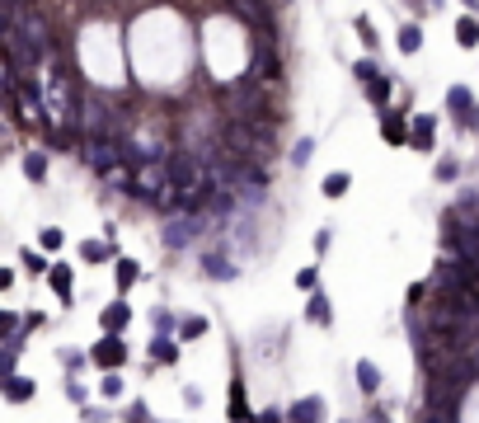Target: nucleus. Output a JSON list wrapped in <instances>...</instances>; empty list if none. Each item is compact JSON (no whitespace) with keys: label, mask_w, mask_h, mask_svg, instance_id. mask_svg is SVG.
<instances>
[{"label":"nucleus","mask_w":479,"mask_h":423,"mask_svg":"<svg viewBox=\"0 0 479 423\" xmlns=\"http://www.w3.org/2000/svg\"><path fill=\"white\" fill-rule=\"evenodd\" d=\"M61 245V231H43V249H56Z\"/></svg>","instance_id":"29"},{"label":"nucleus","mask_w":479,"mask_h":423,"mask_svg":"<svg viewBox=\"0 0 479 423\" xmlns=\"http://www.w3.org/2000/svg\"><path fill=\"white\" fill-rule=\"evenodd\" d=\"M80 254H85L89 264H104V259H113V245H99V240H89V245H80Z\"/></svg>","instance_id":"20"},{"label":"nucleus","mask_w":479,"mask_h":423,"mask_svg":"<svg viewBox=\"0 0 479 423\" xmlns=\"http://www.w3.org/2000/svg\"><path fill=\"white\" fill-rule=\"evenodd\" d=\"M404 5H423V0H404Z\"/></svg>","instance_id":"33"},{"label":"nucleus","mask_w":479,"mask_h":423,"mask_svg":"<svg viewBox=\"0 0 479 423\" xmlns=\"http://www.w3.org/2000/svg\"><path fill=\"white\" fill-rule=\"evenodd\" d=\"M136 278H141V268H136V264H132V259H118V287H123V292H127V287H132V282H136Z\"/></svg>","instance_id":"19"},{"label":"nucleus","mask_w":479,"mask_h":423,"mask_svg":"<svg viewBox=\"0 0 479 423\" xmlns=\"http://www.w3.org/2000/svg\"><path fill=\"white\" fill-rule=\"evenodd\" d=\"M287 423H324V400L320 395H306L287 409Z\"/></svg>","instance_id":"3"},{"label":"nucleus","mask_w":479,"mask_h":423,"mask_svg":"<svg viewBox=\"0 0 479 423\" xmlns=\"http://www.w3.org/2000/svg\"><path fill=\"white\" fill-rule=\"evenodd\" d=\"M456 43H460V47H475V43H479V19H475V14L456 19Z\"/></svg>","instance_id":"8"},{"label":"nucleus","mask_w":479,"mask_h":423,"mask_svg":"<svg viewBox=\"0 0 479 423\" xmlns=\"http://www.w3.org/2000/svg\"><path fill=\"white\" fill-rule=\"evenodd\" d=\"M418 47H423V29H418V24H404L400 29V52H418Z\"/></svg>","instance_id":"10"},{"label":"nucleus","mask_w":479,"mask_h":423,"mask_svg":"<svg viewBox=\"0 0 479 423\" xmlns=\"http://www.w3.org/2000/svg\"><path fill=\"white\" fill-rule=\"evenodd\" d=\"M202 264H207V278H235V264L226 254H207Z\"/></svg>","instance_id":"11"},{"label":"nucleus","mask_w":479,"mask_h":423,"mask_svg":"<svg viewBox=\"0 0 479 423\" xmlns=\"http://www.w3.org/2000/svg\"><path fill=\"white\" fill-rule=\"evenodd\" d=\"M357 386L367 390V395H371V390L380 386V367H376V362H367V357H362V362H357Z\"/></svg>","instance_id":"9"},{"label":"nucleus","mask_w":479,"mask_h":423,"mask_svg":"<svg viewBox=\"0 0 479 423\" xmlns=\"http://www.w3.org/2000/svg\"><path fill=\"white\" fill-rule=\"evenodd\" d=\"M390 76H376V80H371V85H367V99L371 104H385V99H390Z\"/></svg>","instance_id":"16"},{"label":"nucleus","mask_w":479,"mask_h":423,"mask_svg":"<svg viewBox=\"0 0 479 423\" xmlns=\"http://www.w3.org/2000/svg\"><path fill=\"white\" fill-rule=\"evenodd\" d=\"M231 419H235V423H245V419H249V404H245V386H240V381H235V386H231Z\"/></svg>","instance_id":"15"},{"label":"nucleus","mask_w":479,"mask_h":423,"mask_svg":"<svg viewBox=\"0 0 479 423\" xmlns=\"http://www.w3.org/2000/svg\"><path fill=\"white\" fill-rule=\"evenodd\" d=\"M465 5H470V10H479V0H465Z\"/></svg>","instance_id":"32"},{"label":"nucleus","mask_w":479,"mask_h":423,"mask_svg":"<svg viewBox=\"0 0 479 423\" xmlns=\"http://www.w3.org/2000/svg\"><path fill=\"white\" fill-rule=\"evenodd\" d=\"M104 395H123V381L113 377V372H109V377H104Z\"/></svg>","instance_id":"28"},{"label":"nucleus","mask_w":479,"mask_h":423,"mask_svg":"<svg viewBox=\"0 0 479 423\" xmlns=\"http://www.w3.org/2000/svg\"><path fill=\"white\" fill-rule=\"evenodd\" d=\"M357 34H362V47H367V52H376V29H371L367 14H357Z\"/></svg>","instance_id":"23"},{"label":"nucleus","mask_w":479,"mask_h":423,"mask_svg":"<svg viewBox=\"0 0 479 423\" xmlns=\"http://www.w3.org/2000/svg\"><path fill=\"white\" fill-rule=\"evenodd\" d=\"M433 136H437V118L433 113H418L413 127H409V146L413 151H433Z\"/></svg>","instance_id":"2"},{"label":"nucleus","mask_w":479,"mask_h":423,"mask_svg":"<svg viewBox=\"0 0 479 423\" xmlns=\"http://www.w3.org/2000/svg\"><path fill=\"white\" fill-rule=\"evenodd\" d=\"M47 282H52V292H56V297H71V268H66V264H52Z\"/></svg>","instance_id":"12"},{"label":"nucleus","mask_w":479,"mask_h":423,"mask_svg":"<svg viewBox=\"0 0 479 423\" xmlns=\"http://www.w3.org/2000/svg\"><path fill=\"white\" fill-rule=\"evenodd\" d=\"M437 179L451 184V179H456V160H437Z\"/></svg>","instance_id":"26"},{"label":"nucleus","mask_w":479,"mask_h":423,"mask_svg":"<svg viewBox=\"0 0 479 423\" xmlns=\"http://www.w3.org/2000/svg\"><path fill=\"white\" fill-rule=\"evenodd\" d=\"M19 259H24V268H29V273H52V268L43 264V254H34V249H24Z\"/></svg>","instance_id":"25"},{"label":"nucleus","mask_w":479,"mask_h":423,"mask_svg":"<svg viewBox=\"0 0 479 423\" xmlns=\"http://www.w3.org/2000/svg\"><path fill=\"white\" fill-rule=\"evenodd\" d=\"M24 174L34 179V184H43V179H47V156H38V151H29V156H24Z\"/></svg>","instance_id":"13"},{"label":"nucleus","mask_w":479,"mask_h":423,"mask_svg":"<svg viewBox=\"0 0 479 423\" xmlns=\"http://www.w3.org/2000/svg\"><path fill=\"white\" fill-rule=\"evenodd\" d=\"M311 156H315V141H311V136H301V141H296V151H291V165H306Z\"/></svg>","instance_id":"24"},{"label":"nucleus","mask_w":479,"mask_h":423,"mask_svg":"<svg viewBox=\"0 0 479 423\" xmlns=\"http://www.w3.org/2000/svg\"><path fill=\"white\" fill-rule=\"evenodd\" d=\"M151 357H156V362H165V367H169V362H174V357H178V348L169 344V339H156V344H151Z\"/></svg>","instance_id":"21"},{"label":"nucleus","mask_w":479,"mask_h":423,"mask_svg":"<svg viewBox=\"0 0 479 423\" xmlns=\"http://www.w3.org/2000/svg\"><path fill=\"white\" fill-rule=\"evenodd\" d=\"M258 423H282V414L278 409H263V419H258Z\"/></svg>","instance_id":"31"},{"label":"nucleus","mask_w":479,"mask_h":423,"mask_svg":"<svg viewBox=\"0 0 479 423\" xmlns=\"http://www.w3.org/2000/svg\"><path fill=\"white\" fill-rule=\"evenodd\" d=\"M446 109H456L460 118H470V113H475V94H470L465 85H451L446 89Z\"/></svg>","instance_id":"6"},{"label":"nucleus","mask_w":479,"mask_h":423,"mask_svg":"<svg viewBox=\"0 0 479 423\" xmlns=\"http://www.w3.org/2000/svg\"><path fill=\"white\" fill-rule=\"evenodd\" d=\"M29 395H34V381L29 377H5V400L10 404H24Z\"/></svg>","instance_id":"7"},{"label":"nucleus","mask_w":479,"mask_h":423,"mask_svg":"<svg viewBox=\"0 0 479 423\" xmlns=\"http://www.w3.org/2000/svg\"><path fill=\"white\" fill-rule=\"evenodd\" d=\"M198 334H207V320H202V315H188V320H178V339H198Z\"/></svg>","instance_id":"18"},{"label":"nucleus","mask_w":479,"mask_h":423,"mask_svg":"<svg viewBox=\"0 0 479 423\" xmlns=\"http://www.w3.org/2000/svg\"><path fill=\"white\" fill-rule=\"evenodd\" d=\"M94 362H99L104 372H113V367H123L127 362V344L118 334H109V339H99V344H94Z\"/></svg>","instance_id":"1"},{"label":"nucleus","mask_w":479,"mask_h":423,"mask_svg":"<svg viewBox=\"0 0 479 423\" xmlns=\"http://www.w3.org/2000/svg\"><path fill=\"white\" fill-rule=\"evenodd\" d=\"M127 320H132V311H127L123 301H113V306H104V315H99L104 334H123V329H127Z\"/></svg>","instance_id":"4"},{"label":"nucleus","mask_w":479,"mask_h":423,"mask_svg":"<svg viewBox=\"0 0 479 423\" xmlns=\"http://www.w3.org/2000/svg\"><path fill=\"white\" fill-rule=\"evenodd\" d=\"M357 80H362V85H371V80H376L380 76V66H376V56H362V61H357Z\"/></svg>","instance_id":"22"},{"label":"nucleus","mask_w":479,"mask_h":423,"mask_svg":"<svg viewBox=\"0 0 479 423\" xmlns=\"http://www.w3.org/2000/svg\"><path fill=\"white\" fill-rule=\"evenodd\" d=\"M348 184H353V179H348L343 174V169H334V174H329V179H324V198H343V193H348Z\"/></svg>","instance_id":"14"},{"label":"nucleus","mask_w":479,"mask_h":423,"mask_svg":"<svg viewBox=\"0 0 479 423\" xmlns=\"http://www.w3.org/2000/svg\"><path fill=\"white\" fill-rule=\"evenodd\" d=\"M362 423H390V419H385L380 409H367V419H362Z\"/></svg>","instance_id":"30"},{"label":"nucleus","mask_w":479,"mask_h":423,"mask_svg":"<svg viewBox=\"0 0 479 423\" xmlns=\"http://www.w3.org/2000/svg\"><path fill=\"white\" fill-rule=\"evenodd\" d=\"M315 282H320V273H315V268H301V273H296V287H306V292H311Z\"/></svg>","instance_id":"27"},{"label":"nucleus","mask_w":479,"mask_h":423,"mask_svg":"<svg viewBox=\"0 0 479 423\" xmlns=\"http://www.w3.org/2000/svg\"><path fill=\"white\" fill-rule=\"evenodd\" d=\"M306 315H311V324H329V301H324L320 292H315L311 306H306Z\"/></svg>","instance_id":"17"},{"label":"nucleus","mask_w":479,"mask_h":423,"mask_svg":"<svg viewBox=\"0 0 479 423\" xmlns=\"http://www.w3.org/2000/svg\"><path fill=\"white\" fill-rule=\"evenodd\" d=\"M380 136H385L390 146L409 141V123H404V113H385V118H380Z\"/></svg>","instance_id":"5"}]
</instances>
